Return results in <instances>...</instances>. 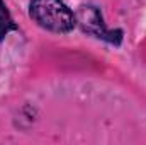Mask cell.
<instances>
[{
	"instance_id": "cell-1",
	"label": "cell",
	"mask_w": 146,
	"mask_h": 145,
	"mask_svg": "<svg viewBox=\"0 0 146 145\" xmlns=\"http://www.w3.org/2000/svg\"><path fill=\"white\" fill-rule=\"evenodd\" d=\"M29 15L39 28L56 34H66L76 26V15L63 0H31Z\"/></svg>"
},
{
	"instance_id": "cell-2",
	"label": "cell",
	"mask_w": 146,
	"mask_h": 145,
	"mask_svg": "<svg viewBox=\"0 0 146 145\" xmlns=\"http://www.w3.org/2000/svg\"><path fill=\"white\" fill-rule=\"evenodd\" d=\"M76 24L82 28L83 33L90 36L107 41L114 46H119L122 43V31L121 29H107L102 12L95 5H80L76 10Z\"/></svg>"
},
{
	"instance_id": "cell-3",
	"label": "cell",
	"mask_w": 146,
	"mask_h": 145,
	"mask_svg": "<svg viewBox=\"0 0 146 145\" xmlns=\"http://www.w3.org/2000/svg\"><path fill=\"white\" fill-rule=\"evenodd\" d=\"M17 24L10 17V12L3 0H0V41L9 34V31H17Z\"/></svg>"
}]
</instances>
